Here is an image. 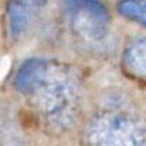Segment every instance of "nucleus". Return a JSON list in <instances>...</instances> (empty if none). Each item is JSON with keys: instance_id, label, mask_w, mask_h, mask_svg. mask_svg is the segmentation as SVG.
<instances>
[{"instance_id": "7ed1b4c3", "label": "nucleus", "mask_w": 146, "mask_h": 146, "mask_svg": "<svg viewBox=\"0 0 146 146\" xmlns=\"http://www.w3.org/2000/svg\"><path fill=\"white\" fill-rule=\"evenodd\" d=\"M74 33L87 41L101 40L108 30L109 14L97 0H62Z\"/></svg>"}, {"instance_id": "f257e3e1", "label": "nucleus", "mask_w": 146, "mask_h": 146, "mask_svg": "<svg viewBox=\"0 0 146 146\" xmlns=\"http://www.w3.org/2000/svg\"><path fill=\"white\" fill-rule=\"evenodd\" d=\"M14 85L50 125L65 128L72 122L80 78L70 65L48 58H31L19 68Z\"/></svg>"}, {"instance_id": "f03ea898", "label": "nucleus", "mask_w": 146, "mask_h": 146, "mask_svg": "<svg viewBox=\"0 0 146 146\" xmlns=\"http://www.w3.org/2000/svg\"><path fill=\"white\" fill-rule=\"evenodd\" d=\"M85 145L146 146V123L121 111L99 112L85 129Z\"/></svg>"}, {"instance_id": "423d86ee", "label": "nucleus", "mask_w": 146, "mask_h": 146, "mask_svg": "<svg viewBox=\"0 0 146 146\" xmlns=\"http://www.w3.org/2000/svg\"><path fill=\"white\" fill-rule=\"evenodd\" d=\"M118 11L128 20L146 27V0H121Z\"/></svg>"}, {"instance_id": "39448f33", "label": "nucleus", "mask_w": 146, "mask_h": 146, "mask_svg": "<svg viewBox=\"0 0 146 146\" xmlns=\"http://www.w3.org/2000/svg\"><path fill=\"white\" fill-rule=\"evenodd\" d=\"M122 67L129 77L146 82V38L128 44L122 55Z\"/></svg>"}, {"instance_id": "20e7f679", "label": "nucleus", "mask_w": 146, "mask_h": 146, "mask_svg": "<svg viewBox=\"0 0 146 146\" xmlns=\"http://www.w3.org/2000/svg\"><path fill=\"white\" fill-rule=\"evenodd\" d=\"M47 0H7L6 29L10 38L21 37L36 21Z\"/></svg>"}]
</instances>
